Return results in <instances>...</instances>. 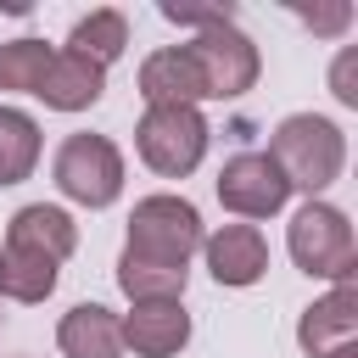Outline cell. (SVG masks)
I'll list each match as a JSON object with an SVG mask.
<instances>
[{
    "mask_svg": "<svg viewBox=\"0 0 358 358\" xmlns=\"http://www.w3.org/2000/svg\"><path fill=\"white\" fill-rule=\"evenodd\" d=\"M330 90H336L341 106H358V50H341V62L330 73Z\"/></svg>",
    "mask_w": 358,
    "mask_h": 358,
    "instance_id": "44dd1931",
    "label": "cell"
},
{
    "mask_svg": "<svg viewBox=\"0 0 358 358\" xmlns=\"http://www.w3.org/2000/svg\"><path fill=\"white\" fill-rule=\"evenodd\" d=\"M162 17H168V22H185V28H201V34L235 22L229 6H179V0H162Z\"/></svg>",
    "mask_w": 358,
    "mask_h": 358,
    "instance_id": "ffe728a7",
    "label": "cell"
},
{
    "mask_svg": "<svg viewBox=\"0 0 358 358\" xmlns=\"http://www.w3.org/2000/svg\"><path fill=\"white\" fill-rule=\"evenodd\" d=\"M56 190L78 207H112L123 190V151L106 134H67L56 145Z\"/></svg>",
    "mask_w": 358,
    "mask_h": 358,
    "instance_id": "277c9868",
    "label": "cell"
},
{
    "mask_svg": "<svg viewBox=\"0 0 358 358\" xmlns=\"http://www.w3.org/2000/svg\"><path fill=\"white\" fill-rule=\"evenodd\" d=\"M123 45H129V22H123V11H90V17L73 28V39H67V50L84 56V62H95V67L117 62Z\"/></svg>",
    "mask_w": 358,
    "mask_h": 358,
    "instance_id": "ac0fdd59",
    "label": "cell"
},
{
    "mask_svg": "<svg viewBox=\"0 0 358 358\" xmlns=\"http://www.w3.org/2000/svg\"><path fill=\"white\" fill-rule=\"evenodd\" d=\"M201 252H207V268L218 285H257L268 268V241L257 224H224L218 235L201 241Z\"/></svg>",
    "mask_w": 358,
    "mask_h": 358,
    "instance_id": "ba28073f",
    "label": "cell"
},
{
    "mask_svg": "<svg viewBox=\"0 0 358 358\" xmlns=\"http://www.w3.org/2000/svg\"><path fill=\"white\" fill-rule=\"evenodd\" d=\"M140 95H145V106H196V101H207L201 73H196V62H190L185 45L151 50L140 62Z\"/></svg>",
    "mask_w": 358,
    "mask_h": 358,
    "instance_id": "30bf717a",
    "label": "cell"
},
{
    "mask_svg": "<svg viewBox=\"0 0 358 358\" xmlns=\"http://www.w3.org/2000/svg\"><path fill=\"white\" fill-rule=\"evenodd\" d=\"M285 246H291L296 268H302V274H313V280H336V285H341V280H352V274H358L352 224H347V213H341V207H330V201H308V207H296Z\"/></svg>",
    "mask_w": 358,
    "mask_h": 358,
    "instance_id": "3957f363",
    "label": "cell"
},
{
    "mask_svg": "<svg viewBox=\"0 0 358 358\" xmlns=\"http://www.w3.org/2000/svg\"><path fill=\"white\" fill-rule=\"evenodd\" d=\"M134 145L162 179H185L207 157V117L196 106H145Z\"/></svg>",
    "mask_w": 358,
    "mask_h": 358,
    "instance_id": "5b68a950",
    "label": "cell"
},
{
    "mask_svg": "<svg viewBox=\"0 0 358 358\" xmlns=\"http://www.w3.org/2000/svg\"><path fill=\"white\" fill-rule=\"evenodd\" d=\"M56 341H62V352H67V358H117V352H123L117 313H112V308H101V302H78L73 313H62Z\"/></svg>",
    "mask_w": 358,
    "mask_h": 358,
    "instance_id": "5bb4252c",
    "label": "cell"
},
{
    "mask_svg": "<svg viewBox=\"0 0 358 358\" xmlns=\"http://www.w3.org/2000/svg\"><path fill=\"white\" fill-rule=\"evenodd\" d=\"M101 90H106V67L84 62V56H73V50H56L34 95H39L45 106H56V112H84V106L101 101Z\"/></svg>",
    "mask_w": 358,
    "mask_h": 358,
    "instance_id": "7c38bea8",
    "label": "cell"
},
{
    "mask_svg": "<svg viewBox=\"0 0 358 358\" xmlns=\"http://www.w3.org/2000/svg\"><path fill=\"white\" fill-rule=\"evenodd\" d=\"M39 162V123L17 106H0V185H22Z\"/></svg>",
    "mask_w": 358,
    "mask_h": 358,
    "instance_id": "2e32d148",
    "label": "cell"
},
{
    "mask_svg": "<svg viewBox=\"0 0 358 358\" xmlns=\"http://www.w3.org/2000/svg\"><path fill=\"white\" fill-rule=\"evenodd\" d=\"M50 45L45 39H11V45H0V90H39V78H45V67H50Z\"/></svg>",
    "mask_w": 358,
    "mask_h": 358,
    "instance_id": "d6986e66",
    "label": "cell"
},
{
    "mask_svg": "<svg viewBox=\"0 0 358 358\" xmlns=\"http://www.w3.org/2000/svg\"><path fill=\"white\" fill-rule=\"evenodd\" d=\"M185 50H190V62H196V73H201V90H207L213 101H235V95H246V90L257 84V45H252L235 22L196 34Z\"/></svg>",
    "mask_w": 358,
    "mask_h": 358,
    "instance_id": "8992f818",
    "label": "cell"
},
{
    "mask_svg": "<svg viewBox=\"0 0 358 358\" xmlns=\"http://www.w3.org/2000/svg\"><path fill=\"white\" fill-rule=\"evenodd\" d=\"M352 336H358V285H352V280H341L330 296H319V302L302 308V319H296V341H302L308 358H324V352H336V347L352 341Z\"/></svg>",
    "mask_w": 358,
    "mask_h": 358,
    "instance_id": "9c48e42d",
    "label": "cell"
},
{
    "mask_svg": "<svg viewBox=\"0 0 358 358\" xmlns=\"http://www.w3.org/2000/svg\"><path fill=\"white\" fill-rule=\"evenodd\" d=\"M285 196H291V185H285V173L268 162V151H241V157H229L224 173H218V201H224L235 218H268V213L285 207Z\"/></svg>",
    "mask_w": 358,
    "mask_h": 358,
    "instance_id": "52a82bcc",
    "label": "cell"
},
{
    "mask_svg": "<svg viewBox=\"0 0 358 358\" xmlns=\"http://www.w3.org/2000/svg\"><path fill=\"white\" fill-rule=\"evenodd\" d=\"M190 268H162V263H140V257H117V285L129 302H179Z\"/></svg>",
    "mask_w": 358,
    "mask_h": 358,
    "instance_id": "e0dca14e",
    "label": "cell"
},
{
    "mask_svg": "<svg viewBox=\"0 0 358 358\" xmlns=\"http://www.w3.org/2000/svg\"><path fill=\"white\" fill-rule=\"evenodd\" d=\"M268 162L285 173L291 190H308V201H313L324 185H336V173H341V162H347V140H341V129H336L330 117H319V112H291V117L274 129V140H268Z\"/></svg>",
    "mask_w": 358,
    "mask_h": 358,
    "instance_id": "6da1fadb",
    "label": "cell"
},
{
    "mask_svg": "<svg viewBox=\"0 0 358 358\" xmlns=\"http://www.w3.org/2000/svg\"><path fill=\"white\" fill-rule=\"evenodd\" d=\"M201 213L185 196H145L129 213V257L140 263H162V268H190V257L201 252Z\"/></svg>",
    "mask_w": 358,
    "mask_h": 358,
    "instance_id": "7a4b0ae2",
    "label": "cell"
},
{
    "mask_svg": "<svg viewBox=\"0 0 358 358\" xmlns=\"http://www.w3.org/2000/svg\"><path fill=\"white\" fill-rule=\"evenodd\" d=\"M313 34H341L347 22H352V6H313V11H296Z\"/></svg>",
    "mask_w": 358,
    "mask_h": 358,
    "instance_id": "7402d4cb",
    "label": "cell"
},
{
    "mask_svg": "<svg viewBox=\"0 0 358 358\" xmlns=\"http://www.w3.org/2000/svg\"><path fill=\"white\" fill-rule=\"evenodd\" d=\"M324 358H358V341H341L336 352H324Z\"/></svg>",
    "mask_w": 358,
    "mask_h": 358,
    "instance_id": "603a6c76",
    "label": "cell"
},
{
    "mask_svg": "<svg viewBox=\"0 0 358 358\" xmlns=\"http://www.w3.org/2000/svg\"><path fill=\"white\" fill-rule=\"evenodd\" d=\"M56 268L45 252H28V246H6L0 252V296L11 302H45L56 291Z\"/></svg>",
    "mask_w": 358,
    "mask_h": 358,
    "instance_id": "9a60e30c",
    "label": "cell"
},
{
    "mask_svg": "<svg viewBox=\"0 0 358 358\" xmlns=\"http://www.w3.org/2000/svg\"><path fill=\"white\" fill-rule=\"evenodd\" d=\"M6 246H28V252H45L50 263H62V257H73V246H78V224H73L62 207L34 201V207H17V213H11Z\"/></svg>",
    "mask_w": 358,
    "mask_h": 358,
    "instance_id": "4fadbf2b",
    "label": "cell"
},
{
    "mask_svg": "<svg viewBox=\"0 0 358 358\" xmlns=\"http://www.w3.org/2000/svg\"><path fill=\"white\" fill-rule=\"evenodd\" d=\"M123 347H134L140 358H173L190 341V313L179 302H134L129 319H117Z\"/></svg>",
    "mask_w": 358,
    "mask_h": 358,
    "instance_id": "8fae6325",
    "label": "cell"
}]
</instances>
